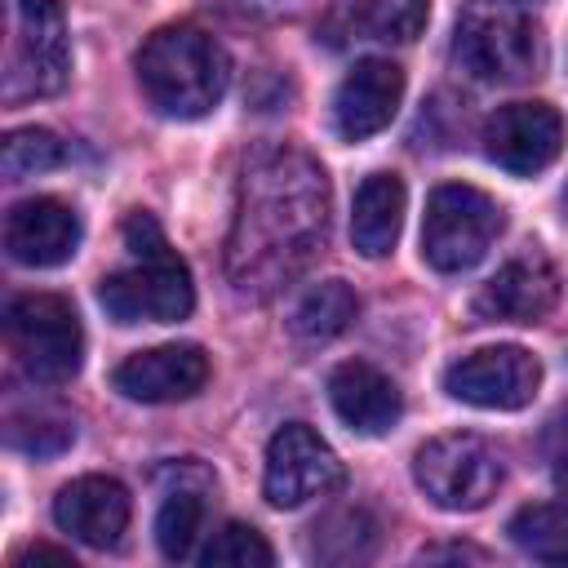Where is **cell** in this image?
Masks as SVG:
<instances>
[{"instance_id": "obj_19", "label": "cell", "mask_w": 568, "mask_h": 568, "mask_svg": "<svg viewBox=\"0 0 568 568\" xmlns=\"http://www.w3.org/2000/svg\"><path fill=\"white\" fill-rule=\"evenodd\" d=\"M355 315H359L355 288H351L346 280H320V284H311V288L297 297V306H293V315H288V333H293L297 342H306V346H320V342L342 337Z\"/></svg>"}, {"instance_id": "obj_1", "label": "cell", "mask_w": 568, "mask_h": 568, "mask_svg": "<svg viewBox=\"0 0 568 568\" xmlns=\"http://www.w3.org/2000/svg\"><path fill=\"white\" fill-rule=\"evenodd\" d=\"M328 240V178L324 169L288 146L271 142L244 160L235 222L226 235V280L244 297H271Z\"/></svg>"}, {"instance_id": "obj_10", "label": "cell", "mask_w": 568, "mask_h": 568, "mask_svg": "<svg viewBox=\"0 0 568 568\" xmlns=\"http://www.w3.org/2000/svg\"><path fill=\"white\" fill-rule=\"evenodd\" d=\"M541 386V364L524 346H484L444 368V390L475 408H524Z\"/></svg>"}, {"instance_id": "obj_23", "label": "cell", "mask_w": 568, "mask_h": 568, "mask_svg": "<svg viewBox=\"0 0 568 568\" xmlns=\"http://www.w3.org/2000/svg\"><path fill=\"white\" fill-rule=\"evenodd\" d=\"M4 439L31 457H53L62 448L75 444V417L67 413H53V408H27V413H13L9 426H4Z\"/></svg>"}, {"instance_id": "obj_3", "label": "cell", "mask_w": 568, "mask_h": 568, "mask_svg": "<svg viewBox=\"0 0 568 568\" xmlns=\"http://www.w3.org/2000/svg\"><path fill=\"white\" fill-rule=\"evenodd\" d=\"M226 80H231V58L200 27H186V22L160 27L138 49V84L146 102L173 120L209 115L222 102Z\"/></svg>"}, {"instance_id": "obj_27", "label": "cell", "mask_w": 568, "mask_h": 568, "mask_svg": "<svg viewBox=\"0 0 568 568\" xmlns=\"http://www.w3.org/2000/svg\"><path fill=\"white\" fill-rule=\"evenodd\" d=\"M541 457L559 484H568V408H559L541 430Z\"/></svg>"}, {"instance_id": "obj_8", "label": "cell", "mask_w": 568, "mask_h": 568, "mask_svg": "<svg viewBox=\"0 0 568 568\" xmlns=\"http://www.w3.org/2000/svg\"><path fill=\"white\" fill-rule=\"evenodd\" d=\"M453 58L475 80L515 84L541 62V31L519 13H466L453 36Z\"/></svg>"}, {"instance_id": "obj_18", "label": "cell", "mask_w": 568, "mask_h": 568, "mask_svg": "<svg viewBox=\"0 0 568 568\" xmlns=\"http://www.w3.org/2000/svg\"><path fill=\"white\" fill-rule=\"evenodd\" d=\"M404 226V182L395 173H368L351 204V240L364 257H386Z\"/></svg>"}, {"instance_id": "obj_22", "label": "cell", "mask_w": 568, "mask_h": 568, "mask_svg": "<svg viewBox=\"0 0 568 568\" xmlns=\"http://www.w3.org/2000/svg\"><path fill=\"white\" fill-rule=\"evenodd\" d=\"M200 524H204V493L191 488V484L169 488L164 501H160V515H155L160 555H164V559H186V555L195 550Z\"/></svg>"}, {"instance_id": "obj_7", "label": "cell", "mask_w": 568, "mask_h": 568, "mask_svg": "<svg viewBox=\"0 0 568 568\" xmlns=\"http://www.w3.org/2000/svg\"><path fill=\"white\" fill-rule=\"evenodd\" d=\"M18 4V36L13 58L4 75V98H49L67 84L71 71V44H67V18L62 0H13Z\"/></svg>"}, {"instance_id": "obj_2", "label": "cell", "mask_w": 568, "mask_h": 568, "mask_svg": "<svg viewBox=\"0 0 568 568\" xmlns=\"http://www.w3.org/2000/svg\"><path fill=\"white\" fill-rule=\"evenodd\" d=\"M124 244L138 257L124 271L102 275L98 302L115 324H173L186 320L195 306L191 271L186 262L169 248L160 222L151 213H129L124 217Z\"/></svg>"}, {"instance_id": "obj_16", "label": "cell", "mask_w": 568, "mask_h": 568, "mask_svg": "<svg viewBox=\"0 0 568 568\" xmlns=\"http://www.w3.org/2000/svg\"><path fill=\"white\" fill-rule=\"evenodd\" d=\"M80 244V217L53 195H31L4 217V248L18 266H58Z\"/></svg>"}, {"instance_id": "obj_24", "label": "cell", "mask_w": 568, "mask_h": 568, "mask_svg": "<svg viewBox=\"0 0 568 568\" xmlns=\"http://www.w3.org/2000/svg\"><path fill=\"white\" fill-rule=\"evenodd\" d=\"M209 568H271L275 564V550L266 546V537L253 528V524H222L213 532V541L204 546L200 555Z\"/></svg>"}, {"instance_id": "obj_9", "label": "cell", "mask_w": 568, "mask_h": 568, "mask_svg": "<svg viewBox=\"0 0 568 568\" xmlns=\"http://www.w3.org/2000/svg\"><path fill=\"white\" fill-rule=\"evenodd\" d=\"M337 484H342V462L306 422H288L271 435L266 475H262V493L271 506L293 510V506H302V501H311Z\"/></svg>"}, {"instance_id": "obj_30", "label": "cell", "mask_w": 568, "mask_h": 568, "mask_svg": "<svg viewBox=\"0 0 568 568\" xmlns=\"http://www.w3.org/2000/svg\"><path fill=\"white\" fill-rule=\"evenodd\" d=\"M564 222H568V186H564Z\"/></svg>"}, {"instance_id": "obj_26", "label": "cell", "mask_w": 568, "mask_h": 568, "mask_svg": "<svg viewBox=\"0 0 568 568\" xmlns=\"http://www.w3.org/2000/svg\"><path fill=\"white\" fill-rule=\"evenodd\" d=\"M426 13H430V0H364L359 22H364V31L377 36V40L408 44V40L422 36Z\"/></svg>"}, {"instance_id": "obj_12", "label": "cell", "mask_w": 568, "mask_h": 568, "mask_svg": "<svg viewBox=\"0 0 568 568\" xmlns=\"http://www.w3.org/2000/svg\"><path fill=\"white\" fill-rule=\"evenodd\" d=\"M555 302H559V271L532 244V248L515 253L510 262H501L497 275L488 284H479L470 306L484 324H537L555 311Z\"/></svg>"}, {"instance_id": "obj_29", "label": "cell", "mask_w": 568, "mask_h": 568, "mask_svg": "<svg viewBox=\"0 0 568 568\" xmlns=\"http://www.w3.org/2000/svg\"><path fill=\"white\" fill-rule=\"evenodd\" d=\"M27 564H62V568H75L71 550H58V546H27L13 555V568H27Z\"/></svg>"}, {"instance_id": "obj_4", "label": "cell", "mask_w": 568, "mask_h": 568, "mask_svg": "<svg viewBox=\"0 0 568 568\" xmlns=\"http://www.w3.org/2000/svg\"><path fill=\"white\" fill-rule=\"evenodd\" d=\"M4 337L13 359L31 382L62 386L80 373L84 359V333L80 315L58 293H22L4 306Z\"/></svg>"}, {"instance_id": "obj_21", "label": "cell", "mask_w": 568, "mask_h": 568, "mask_svg": "<svg viewBox=\"0 0 568 568\" xmlns=\"http://www.w3.org/2000/svg\"><path fill=\"white\" fill-rule=\"evenodd\" d=\"M377 546V519L368 510H333L315 524V541H311V555L324 559V564H359L368 559Z\"/></svg>"}, {"instance_id": "obj_6", "label": "cell", "mask_w": 568, "mask_h": 568, "mask_svg": "<svg viewBox=\"0 0 568 568\" xmlns=\"http://www.w3.org/2000/svg\"><path fill=\"white\" fill-rule=\"evenodd\" d=\"M413 479L439 510H479L501 488V457L488 439L453 430L413 453Z\"/></svg>"}, {"instance_id": "obj_17", "label": "cell", "mask_w": 568, "mask_h": 568, "mask_svg": "<svg viewBox=\"0 0 568 568\" xmlns=\"http://www.w3.org/2000/svg\"><path fill=\"white\" fill-rule=\"evenodd\" d=\"M328 404L359 435H386L404 413L399 386L368 359H346L328 373Z\"/></svg>"}, {"instance_id": "obj_5", "label": "cell", "mask_w": 568, "mask_h": 568, "mask_svg": "<svg viewBox=\"0 0 568 568\" xmlns=\"http://www.w3.org/2000/svg\"><path fill=\"white\" fill-rule=\"evenodd\" d=\"M501 204L493 195H484L479 186L466 182H444L430 191L426 200V217H422V257L444 271H470L488 244L501 235Z\"/></svg>"}, {"instance_id": "obj_20", "label": "cell", "mask_w": 568, "mask_h": 568, "mask_svg": "<svg viewBox=\"0 0 568 568\" xmlns=\"http://www.w3.org/2000/svg\"><path fill=\"white\" fill-rule=\"evenodd\" d=\"M506 537L541 564H568V497L519 506L506 524Z\"/></svg>"}, {"instance_id": "obj_14", "label": "cell", "mask_w": 568, "mask_h": 568, "mask_svg": "<svg viewBox=\"0 0 568 568\" xmlns=\"http://www.w3.org/2000/svg\"><path fill=\"white\" fill-rule=\"evenodd\" d=\"M53 524L67 537H75L80 546L111 550V546H120V537L129 528V493L111 475H80L58 488Z\"/></svg>"}, {"instance_id": "obj_11", "label": "cell", "mask_w": 568, "mask_h": 568, "mask_svg": "<svg viewBox=\"0 0 568 568\" xmlns=\"http://www.w3.org/2000/svg\"><path fill=\"white\" fill-rule=\"evenodd\" d=\"M484 151L497 169L532 178L550 169L564 151V120L550 102H510L497 106L484 124Z\"/></svg>"}, {"instance_id": "obj_28", "label": "cell", "mask_w": 568, "mask_h": 568, "mask_svg": "<svg viewBox=\"0 0 568 568\" xmlns=\"http://www.w3.org/2000/svg\"><path fill=\"white\" fill-rule=\"evenodd\" d=\"M439 559H475V564H484L488 555L479 550V546H470V541H448V546H426V550H417V564H439Z\"/></svg>"}, {"instance_id": "obj_15", "label": "cell", "mask_w": 568, "mask_h": 568, "mask_svg": "<svg viewBox=\"0 0 568 568\" xmlns=\"http://www.w3.org/2000/svg\"><path fill=\"white\" fill-rule=\"evenodd\" d=\"M399 98H404V71L390 58H364L337 84L333 124L346 142H364L395 120Z\"/></svg>"}, {"instance_id": "obj_13", "label": "cell", "mask_w": 568, "mask_h": 568, "mask_svg": "<svg viewBox=\"0 0 568 568\" xmlns=\"http://www.w3.org/2000/svg\"><path fill=\"white\" fill-rule=\"evenodd\" d=\"M204 382H209V355L195 342L133 351L111 373V386L138 404H178V399H191Z\"/></svg>"}, {"instance_id": "obj_25", "label": "cell", "mask_w": 568, "mask_h": 568, "mask_svg": "<svg viewBox=\"0 0 568 568\" xmlns=\"http://www.w3.org/2000/svg\"><path fill=\"white\" fill-rule=\"evenodd\" d=\"M4 178L9 182H22V178H36L44 169H58L62 164V142L49 133V129H13L4 138Z\"/></svg>"}]
</instances>
